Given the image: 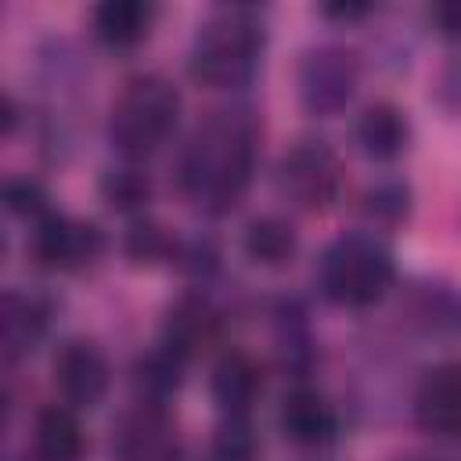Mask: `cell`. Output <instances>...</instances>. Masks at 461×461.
<instances>
[{
	"instance_id": "484cf974",
	"label": "cell",
	"mask_w": 461,
	"mask_h": 461,
	"mask_svg": "<svg viewBox=\"0 0 461 461\" xmlns=\"http://www.w3.org/2000/svg\"><path fill=\"white\" fill-rule=\"evenodd\" d=\"M4 205L14 212V216H32V220H43L47 216V191L29 180V176H14L4 184Z\"/></svg>"
},
{
	"instance_id": "83f0119b",
	"label": "cell",
	"mask_w": 461,
	"mask_h": 461,
	"mask_svg": "<svg viewBox=\"0 0 461 461\" xmlns=\"http://www.w3.org/2000/svg\"><path fill=\"white\" fill-rule=\"evenodd\" d=\"M367 11H371L367 4H328V7H324L328 18H346V22H349V18H364Z\"/></svg>"
},
{
	"instance_id": "f1b7e54d",
	"label": "cell",
	"mask_w": 461,
	"mask_h": 461,
	"mask_svg": "<svg viewBox=\"0 0 461 461\" xmlns=\"http://www.w3.org/2000/svg\"><path fill=\"white\" fill-rule=\"evenodd\" d=\"M4 130H7V133L14 130V101H11V97H4Z\"/></svg>"
},
{
	"instance_id": "5b68a950",
	"label": "cell",
	"mask_w": 461,
	"mask_h": 461,
	"mask_svg": "<svg viewBox=\"0 0 461 461\" xmlns=\"http://www.w3.org/2000/svg\"><path fill=\"white\" fill-rule=\"evenodd\" d=\"M277 191L306 212H324L339 202L342 162L324 140H299L277 162Z\"/></svg>"
},
{
	"instance_id": "2e32d148",
	"label": "cell",
	"mask_w": 461,
	"mask_h": 461,
	"mask_svg": "<svg viewBox=\"0 0 461 461\" xmlns=\"http://www.w3.org/2000/svg\"><path fill=\"white\" fill-rule=\"evenodd\" d=\"M155 22V7L144 0H104L94 7V32L101 43L126 50L137 47Z\"/></svg>"
},
{
	"instance_id": "277c9868",
	"label": "cell",
	"mask_w": 461,
	"mask_h": 461,
	"mask_svg": "<svg viewBox=\"0 0 461 461\" xmlns=\"http://www.w3.org/2000/svg\"><path fill=\"white\" fill-rule=\"evenodd\" d=\"M396 267L389 249L371 234H342L335 238L317 267L321 292L339 306H371L393 288Z\"/></svg>"
},
{
	"instance_id": "ffe728a7",
	"label": "cell",
	"mask_w": 461,
	"mask_h": 461,
	"mask_svg": "<svg viewBox=\"0 0 461 461\" xmlns=\"http://www.w3.org/2000/svg\"><path fill=\"white\" fill-rule=\"evenodd\" d=\"M245 256L259 267H285L295 256V230L281 216H256L245 227Z\"/></svg>"
},
{
	"instance_id": "7402d4cb",
	"label": "cell",
	"mask_w": 461,
	"mask_h": 461,
	"mask_svg": "<svg viewBox=\"0 0 461 461\" xmlns=\"http://www.w3.org/2000/svg\"><path fill=\"white\" fill-rule=\"evenodd\" d=\"M122 249H126V256H130L133 263L151 267V263L173 259L176 241L169 238V230H166L162 223H155V220H137V223H130L126 238H122Z\"/></svg>"
},
{
	"instance_id": "5bb4252c",
	"label": "cell",
	"mask_w": 461,
	"mask_h": 461,
	"mask_svg": "<svg viewBox=\"0 0 461 461\" xmlns=\"http://www.w3.org/2000/svg\"><path fill=\"white\" fill-rule=\"evenodd\" d=\"M353 137L360 144V151L375 162H389L403 151L407 144V119L396 104L389 101H375L367 104L360 115H357V126H353Z\"/></svg>"
},
{
	"instance_id": "8992f818",
	"label": "cell",
	"mask_w": 461,
	"mask_h": 461,
	"mask_svg": "<svg viewBox=\"0 0 461 461\" xmlns=\"http://www.w3.org/2000/svg\"><path fill=\"white\" fill-rule=\"evenodd\" d=\"M357 90V58L339 43L310 47L299 61V101L313 115H335Z\"/></svg>"
},
{
	"instance_id": "603a6c76",
	"label": "cell",
	"mask_w": 461,
	"mask_h": 461,
	"mask_svg": "<svg viewBox=\"0 0 461 461\" xmlns=\"http://www.w3.org/2000/svg\"><path fill=\"white\" fill-rule=\"evenodd\" d=\"M407 209H411V191L400 180H378L360 198V212L375 223H400Z\"/></svg>"
},
{
	"instance_id": "6da1fadb",
	"label": "cell",
	"mask_w": 461,
	"mask_h": 461,
	"mask_svg": "<svg viewBox=\"0 0 461 461\" xmlns=\"http://www.w3.org/2000/svg\"><path fill=\"white\" fill-rule=\"evenodd\" d=\"M259 122L249 108H223L202 119L180 151V194L202 212H227L245 194L256 169Z\"/></svg>"
},
{
	"instance_id": "4fadbf2b",
	"label": "cell",
	"mask_w": 461,
	"mask_h": 461,
	"mask_svg": "<svg viewBox=\"0 0 461 461\" xmlns=\"http://www.w3.org/2000/svg\"><path fill=\"white\" fill-rule=\"evenodd\" d=\"M400 310L407 324H414L421 335H432V339L461 335V295L450 285H436V281L414 285Z\"/></svg>"
},
{
	"instance_id": "4316f807",
	"label": "cell",
	"mask_w": 461,
	"mask_h": 461,
	"mask_svg": "<svg viewBox=\"0 0 461 461\" xmlns=\"http://www.w3.org/2000/svg\"><path fill=\"white\" fill-rule=\"evenodd\" d=\"M429 18L436 25V32L457 40L461 36V0H443V4H432L429 7Z\"/></svg>"
},
{
	"instance_id": "9a60e30c",
	"label": "cell",
	"mask_w": 461,
	"mask_h": 461,
	"mask_svg": "<svg viewBox=\"0 0 461 461\" xmlns=\"http://www.w3.org/2000/svg\"><path fill=\"white\" fill-rule=\"evenodd\" d=\"M209 389H212V400L227 414H245L252 407V400L259 396V389H263L259 364L249 353H223L212 367Z\"/></svg>"
},
{
	"instance_id": "44dd1931",
	"label": "cell",
	"mask_w": 461,
	"mask_h": 461,
	"mask_svg": "<svg viewBox=\"0 0 461 461\" xmlns=\"http://www.w3.org/2000/svg\"><path fill=\"white\" fill-rule=\"evenodd\" d=\"M101 198L115 212H140L151 198V180L137 166H115L101 176Z\"/></svg>"
},
{
	"instance_id": "8fae6325",
	"label": "cell",
	"mask_w": 461,
	"mask_h": 461,
	"mask_svg": "<svg viewBox=\"0 0 461 461\" xmlns=\"http://www.w3.org/2000/svg\"><path fill=\"white\" fill-rule=\"evenodd\" d=\"M414 411L425 432L443 439L461 436V364L432 367L418 385Z\"/></svg>"
},
{
	"instance_id": "52a82bcc",
	"label": "cell",
	"mask_w": 461,
	"mask_h": 461,
	"mask_svg": "<svg viewBox=\"0 0 461 461\" xmlns=\"http://www.w3.org/2000/svg\"><path fill=\"white\" fill-rule=\"evenodd\" d=\"M32 259L50 270H83L104 252V234L97 223L86 220H65L58 212H47L36 220L32 230Z\"/></svg>"
},
{
	"instance_id": "ba28073f",
	"label": "cell",
	"mask_w": 461,
	"mask_h": 461,
	"mask_svg": "<svg viewBox=\"0 0 461 461\" xmlns=\"http://www.w3.org/2000/svg\"><path fill=\"white\" fill-rule=\"evenodd\" d=\"M112 454L119 461H180L184 447L162 403H137L115 421Z\"/></svg>"
},
{
	"instance_id": "3957f363",
	"label": "cell",
	"mask_w": 461,
	"mask_h": 461,
	"mask_svg": "<svg viewBox=\"0 0 461 461\" xmlns=\"http://www.w3.org/2000/svg\"><path fill=\"white\" fill-rule=\"evenodd\" d=\"M180 119V94L162 76H133L119 90L108 119V137L126 158H148L155 155Z\"/></svg>"
},
{
	"instance_id": "30bf717a",
	"label": "cell",
	"mask_w": 461,
	"mask_h": 461,
	"mask_svg": "<svg viewBox=\"0 0 461 461\" xmlns=\"http://www.w3.org/2000/svg\"><path fill=\"white\" fill-rule=\"evenodd\" d=\"M220 331H223V317L220 310L198 295V292H187L180 295L169 310H166V324H162V346H169L176 357H198L205 349H212L220 342Z\"/></svg>"
},
{
	"instance_id": "d6986e66",
	"label": "cell",
	"mask_w": 461,
	"mask_h": 461,
	"mask_svg": "<svg viewBox=\"0 0 461 461\" xmlns=\"http://www.w3.org/2000/svg\"><path fill=\"white\" fill-rule=\"evenodd\" d=\"M36 454L43 461H76L83 454V429L68 407H43L36 414Z\"/></svg>"
},
{
	"instance_id": "e0dca14e",
	"label": "cell",
	"mask_w": 461,
	"mask_h": 461,
	"mask_svg": "<svg viewBox=\"0 0 461 461\" xmlns=\"http://www.w3.org/2000/svg\"><path fill=\"white\" fill-rule=\"evenodd\" d=\"M47 303L40 295H25V292H7L4 295V313H0V339L7 346L11 357L29 353L40 335L47 331Z\"/></svg>"
},
{
	"instance_id": "ac0fdd59",
	"label": "cell",
	"mask_w": 461,
	"mask_h": 461,
	"mask_svg": "<svg viewBox=\"0 0 461 461\" xmlns=\"http://www.w3.org/2000/svg\"><path fill=\"white\" fill-rule=\"evenodd\" d=\"M180 367H184V357H176L169 346L151 349V353H140L133 360V371H130L140 403H162V400H169L180 389V378H184Z\"/></svg>"
},
{
	"instance_id": "9c48e42d",
	"label": "cell",
	"mask_w": 461,
	"mask_h": 461,
	"mask_svg": "<svg viewBox=\"0 0 461 461\" xmlns=\"http://www.w3.org/2000/svg\"><path fill=\"white\" fill-rule=\"evenodd\" d=\"M108 360L86 339H68L54 357V385L76 407H94L108 393Z\"/></svg>"
},
{
	"instance_id": "cb8c5ba5",
	"label": "cell",
	"mask_w": 461,
	"mask_h": 461,
	"mask_svg": "<svg viewBox=\"0 0 461 461\" xmlns=\"http://www.w3.org/2000/svg\"><path fill=\"white\" fill-rule=\"evenodd\" d=\"M252 457H256V436L245 414H227V421L212 436V461H252Z\"/></svg>"
},
{
	"instance_id": "d4e9b609",
	"label": "cell",
	"mask_w": 461,
	"mask_h": 461,
	"mask_svg": "<svg viewBox=\"0 0 461 461\" xmlns=\"http://www.w3.org/2000/svg\"><path fill=\"white\" fill-rule=\"evenodd\" d=\"M173 263H176V270H184L187 277L205 281V277H209V274L220 267V249H216L209 238H191V241L176 245Z\"/></svg>"
},
{
	"instance_id": "7c38bea8",
	"label": "cell",
	"mask_w": 461,
	"mask_h": 461,
	"mask_svg": "<svg viewBox=\"0 0 461 461\" xmlns=\"http://www.w3.org/2000/svg\"><path fill=\"white\" fill-rule=\"evenodd\" d=\"M277 429L285 432V439H292L299 447H321L335 436V411L321 393L299 385V389L285 393V400L277 407Z\"/></svg>"
},
{
	"instance_id": "7a4b0ae2",
	"label": "cell",
	"mask_w": 461,
	"mask_h": 461,
	"mask_svg": "<svg viewBox=\"0 0 461 461\" xmlns=\"http://www.w3.org/2000/svg\"><path fill=\"white\" fill-rule=\"evenodd\" d=\"M263 54V25L249 7L216 11L194 36L187 68L202 86L230 90L245 86L259 68Z\"/></svg>"
}]
</instances>
